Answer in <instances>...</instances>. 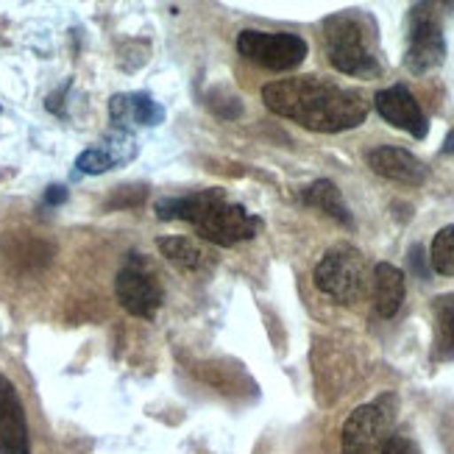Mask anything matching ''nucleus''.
Masks as SVG:
<instances>
[{"instance_id":"1","label":"nucleus","mask_w":454,"mask_h":454,"mask_svg":"<svg viewBox=\"0 0 454 454\" xmlns=\"http://www.w3.org/2000/svg\"><path fill=\"white\" fill-rule=\"evenodd\" d=\"M265 106L309 131L340 134L365 123L368 101L357 90L340 87L318 75H295L262 87Z\"/></svg>"},{"instance_id":"2","label":"nucleus","mask_w":454,"mask_h":454,"mask_svg":"<svg viewBox=\"0 0 454 454\" xmlns=\"http://www.w3.org/2000/svg\"><path fill=\"white\" fill-rule=\"evenodd\" d=\"M160 221H184L199 229L204 240L231 248L237 243L254 240L262 229V221L246 207L231 204L223 190H199L190 195H173L153 204Z\"/></svg>"},{"instance_id":"3","label":"nucleus","mask_w":454,"mask_h":454,"mask_svg":"<svg viewBox=\"0 0 454 454\" xmlns=\"http://www.w3.org/2000/svg\"><path fill=\"white\" fill-rule=\"evenodd\" d=\"M324 48L332 67L354 78L382 73L377 26L365 12H338L324 20Z\"/></svg>"},{"instance_id":"4","label":"nucleus","mask_w":454,"mask_h":454,"mask_svg":"<svg viewBox=\"0 0 454 454\" xmlns=\"http://www.w3.org/2000/svg\"><path fill=\"white\" fill-rule=\"evenodd\" d=\"M315 285L324 295H329L338 304H357L365 299L371 273H368V260L360 248L348 243L332 246L321 262L315 265Z\"/></svg>"},{"instance_id":"5","label":"nucleus","mask_w":454,"mask_h":454,"mask_svg":"<svg viewBox=\"0 0 454 454\" xmlns=\"http://www.w3.org/2000/svg\"><path fill=\"white\" fill-rule=\"evenodd\" d=\"M399 399L393 393H382L380 399L360 404L343 424V454H373L390 438L396 421Z\"/></svg>"},{"instance_id":"6","label":"nucleus","mask_w":454,"mask_h":454,"mask_svg":"<svg viewBox=\"0 0 454 454\" xmlns=\"http://www.w3.org/2000/svg\"><path fill=\"white\" fill-rule=\"evenodd\" d=\"M237 51H240V56H246L248 62L260 65L265 70L287 73L304 62L309 53V45L299 34L248 28V31L237 34Z\"/></svg>"},{"instance_id":"7","label":"nucleus","mask_w":454,"mask_h":454,"mask_svg":"<svg viewBox=\"0 0 454 454\" xmlns=\"http://www.w3.org/2000/svg\"><path fill=\"white\" fill-rule=\"evenodd\" d=\"M114 295L121 307L134 318H153L165 301V290L160 276L143 260L140 254H129L123 268L117 270Z\"/></svg>"},{"instance_id":"8","label":"nucleus","mask_w":454,"mask_h":454,"mask_svg":"<svg viewBox=\"0 0 454 454\" xmlns=\"http://www.w3.org/2000/svg\"><path fill=\"white\" fill-rule=\"evenodd\" d=\"M446 59V39L438 12L432 4H419L410 12V36H407V53L404 65L410 73L424 75L443 65Z\"/></svg>"},{"instance_id":"9","label":"nucleus","mask_w":454,"mask_h":454,"mask_svg":"<svg viewBox=\"0 0 454 454\" xmlns=\"http://www.w3.org/2000/svg\"><path fill=\"white\" fill-rule=\"evenodd\" d=\"M373 109L380 112L382 121L407 131L410 137H416V140H424L429 134L427 114L421 112L416 95H412L404 84H393L387 90H380L373 95Z\"/></svg>"},{"instance_id":"10","label":"nucleus","mask_w":454,"mask_h":454,"mask_svg":"<svg viewBox=\"0 0 454 454\" xmlns=\"http://www.w3.org/2000/svg\"><path fill=\"white\" fill-rule=\"evenodd\" d=\"M0 454H31V435L20 393L0 373Z\"/></svg>"},{"instance_id":"11","label":"nucleus","mask_w":454,"mask_h":454,"mask_svg":"<svg viewBox=\"0 0 454 454\" xmlns=\"http://www.w3.org/2000/svg\"><path fill=\"white\" fill-rule=\"evenodd\" d=\"M365 162L368 168L382 176L387 182H396V184H407V187H421L427 182V165L419 160L416 153H410L404 148L396 145H377L365 153Z\"/></svg>"},{"instance_id":"12","label":"nucleus","mask_w":454,"mask_h":454,"mask_svg":"<svg viewBox=\"0 0 454 454\" xmlns=\"http://www.w3.org/2000/svg\"><path fill=\"white\" fill-rule=\"evenodd\" d=\"M134 153H137L134 137L129 131H117L112 137H106L101 145H92V148L78 153L75 168L82 173H87V176H101V173L114 170L117 165L134 160Z\"/></svg>"},{"instance_id":"13","label":"nucleus","mask_w":454,"mask_h":454,"mask_svg":"<svg viewBox=\"0 0 454 454\" xmlns=\"http://www.w3.org/2000/svg\"><path fill=\"white\" fill-rule=\"evenodd\" d=\"M109 117L117 126H160L165 109L148 92H121L109 101Z\"/></svg>"},{"instance_id":"14","label":"nucleus","mask_w":454,"mask_h":454,"mask_svg":"<svg viewBox=\"0 0 454 454\" xmlns=\"http://www.w3.org/2000/svg\"><path fill=\"white\" fill-rule=\"evenodd\" d=\"M371 287H373V312H377L380 318H393V315L402 309L404 295H407L402 268L390 262H380L373 268Z\"/></svg>"},{"instance_id":"15","label":"nucleus","mask_w":454,"mask_h":454,"mask_svg":"<svg viewBox=\"0 0 454 454\" xmlns=\"http://www.w3.org/2000/svg\"><path fill=\"white\" fill-rule=\"evenodd\" d=\"M301 201L312 209H318L324 215H329L332 221H338L340 226H354V218H351V212L343 201V192L338 190V184L329 182V179H318V182H312L309 187L301 190Z\"/></svg>"},{"instance_id":"16","label":"nucleus","mask_w":454,"mask_h":454,"mask_svg":"<svg viewBox=\"0 0 454 454\" xmlns=\"http://www.w3.org/2000/svg\"><path fill=\"white\" fill-rule=\"evenodd\" d=\"M435 312V343H432V360L449 363L454 360V299L441 295L432 304Z\"/></svg>"},{"instance_id":"17","label":"nucleus","mask_w":454,"mask_h":454,"mask_svg":"<svg viewBox=\"0 0 454 454\" xmlns=\"http://www.w3.org/2000/svg\"><path fill=\"white\" fill-rule=\"evenodd\" d=\"M156 246H160L162 256H165L170 265H176V268L184 270V273L201 270L204 262H207V254L199 246H195L192 240H187V237H160V240H156Z\"/></svg>"},{"instance_id":"18","label":"nucleus","mask_w":454,"mask_h":454,"mask_svg":"<svg viewBox=\"0 0 454 454\" xmlns=\"http://www.w3.org/2000/svg\"><path fill=\"white\" fill-rule=\"evenodd\" d=\"M429 265L441 276H454V223L443 226L429 248Z\"/></svg>"},{"instance_id":"19","label":"nucleus","mask_w":454,"mask_h":454,"mask_svg":"<svg viewBox=\"0 0 454 454\" xmlns=\"http://www.w3.org/2000/svg\"><path fill=\"white\" fill-rule=\"evenodd\" d=\"M380 454H421V451H419V446L412 443L410 438H404V435H390L382 443Z\"/></svg>"},{"instance_id":"20","label":"nucleus","mask_w":454,"mask_h":454,"mask_svg":"<svg viewBox=\"0 0 454 454\" xmlns=\"http://www.w3.org/2000/svg\"><path fill=\"white\" fill-rule=\"evenodd\" d=\"M410 265H412V270L419 273V279H429V268H427V254H424V248L421 246H412L410 248Z\"/></svg>"},{"instance_id":"21","label":"nucleus","mask_w":454,"mask_h":454,"mask_svg":"<svg viewBox=\"0 0 454 454\" xmlns=\"http://www.w3.org/2000/svg\"><path fill=\"white\" fill-rule=\"evenodd\" d=\"M65 201H67V190H65L62 184L48 187V192H45V204L56 207V204H65Z\"/></svg>"},{"instance_id":"22","label":"nucleus","mask_w":454,"mask_h":454,"mask_svg":"<svg viewBox=\"0 0 454 454\" xmlns=\"http://www.w3.org/2000/svg\"><path fill=\"white\" fill-rule=\"evenodd\" d=\"M443 153H454V131H449L446 143H443Z\"/></svg>"}]
</instances>
